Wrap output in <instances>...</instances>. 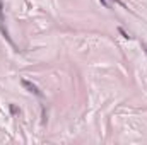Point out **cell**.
<instances>
[{
  "label": "cell",
  "mask_w": 147,
  "mask_h": 145,
  "mask_svg": "<svg viewBox=\"0 0 147 145\" xmlns=\"http://www.w3.org/2000/svg\"><path fill=\"white\" fill-rule=\"evenodd\" d=\"M115 2H118V0H115ZM101 3H103V5H105V7H110V5H108V2H106V0H101Z\"/></svg>",
  "instance_id": "5"
},
{
  "label": "cell",
  "mask_w": 147,
  "mask_h": 145,
  "mask_svg": "<svg viewBox=\"0 0 147 145\" xmlns=\"http://www.w3.org/2000/svg\"><path fill=\"white\" fill-rule=\"evenodd\" d=\"M146 51H147V46H146Z\"/></svg>",
  "instance_id": "6"
},
{
  "label": "cell",
  "mask_w": 147,
  "mask_h": 145,
  "mask_svg": "<svg viewBox=\"0 0 147 145\" xmlns=\"http://www.w3.org/2000/svg\"><path fill=\"white\" fill-rule=\"evenodd\" d=\"M10 111H12V113H14V114H16V113H19V109L16 108V106H14V104H10Z\"/></svg>",
  "instance_id": "4"
},
{
  "label": "cell",
  "mask_w": 147,
  "mask_h": 145,
  "mask_svg": "<svg viewBox=\"0 0 147 145\" xmlns=\"http://www.w3.org/2000/svg\"><path fill=\"white\" fill-rule=\"evenodd\" d=\"M3 22H5V19H3V3H2V0H0V31H2L3 38H5L10 44H12V39H10V36H9V33H7V29H5Z\"/></svg>",
  "instance_id": "1"
},
{
  "label": "cell",
  "mask_w": 147,
  "mask_h": 145,
  "mask_svg": "<svg viewBox=\"0 0 147 145\" xmlns=\"http://www.w3.org/2000/svg\"><path fill=\"white\" fill-rule=\"evenodd\" d=\"M118 33H120V34H121V36H123V38H127V39H128V38H130V34H128V33H127V31H123V29H121V28H118Z\"/></svg>",
  "instance_id": "3"
},
{
  "label": "cell",
  "mask_w": 147,
  "mask_h": 145,
  "mask_svg": "<svg viewBox=\"0 0 147 145\" xmlns=\"http://www.w3.org/2000/svg\"><path fill=\"white\" fill-rule=\"evenodd\" d=\"M21 84H22V85H24V87H26V89H28L29 92H33V94H36L38 97H41V96H43V94H41V91L38 89L36 85H34V84H31L29 80H21Z\"/></svg>",
  "instance_id": "2"
}]
</instances>
